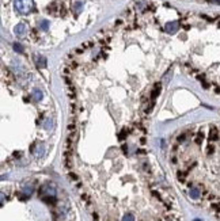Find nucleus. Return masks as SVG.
I'll use <instances>...</instances> for the list:
<instances>
[{"label": "nucleus", "mask_w": 220, "mask_h": 221, "mask_svg": "<svg viewBox=\"0 0 220 221\" xmlns=\"http://www.w3.org/2000/svg\"><path fill=\"white\" fill-rule=\"evenodd\" d=\"M190 197H192V198H198L200 197V191H198V189H192V190H190Z\"/></svg>", "instance_id": "nucleus-6"}, {"label": "nucleus", "mask_w": 220, "mask_h": 221, "mask_svg": "<svg viewBox=\"0 0 220 221\" xmlns=\"http://www.w3.org/2000/svg\"><path fill=\"white\" fill-rule=\"evenodd\" d=\"M193 221H201V220H198V219H196V220H193Z\"/></svg>", "instance_id": "nucleus-12"}, {"label": "nucleus", "mask_w": 220, "mask_h": 221, "mask_svg": "<svg viewBox=\"0 0 220 221\" xmlns=\"http://www.w3.org/2000/svg\"><path fill=\"white\" fill-rule=\"evenodd\" d=\"M122 221H135V217L132 216V214H125V216H124V219H122Z\"/></svg>", "instance_id": "nucleus-7"}, {"label": "nucleus", "mask_w": 220, "mask_h": 221, "mask_svg": "<svg viewBox=\"0 0 220 221\" xmlns=\"http://www.w3.org/2000/svg\"><path fill=\"white\" fill-rule=\"evenodd\" d=\"M37 65H38L40 68H44V66L46 65V60H45V57H38V59H37Z\"/></svg>", "instance_id": "nucleus-5"}, {"label": "nucleus", "mask_w": 220, "mask_h": 221, "mask_svg": "<svg viewBox=\"0 0 220 221\" xmlns=\"http://www.w3.org/2000/svg\"><path fill=\"white\" fill-rule=\"evenodd\" d=\"M209 140H218V129L212 127L209 132Z\"/></svg>", "instance_id": "nucleus-4"}, {"label": "nucleus", "mask_w": 220, "mask_h": 221, "mask_svg": "<svg viewBox=\"0 0 220 221\" xmlns=\"http://www.w3.org/2000/svg\"><path fill=\"white\" fill-rule=\"evenodd\" d=\"M212 151H213V147H208V152L212 153Z\"/></svg>", "instance_id": "nucleus-11"}, {"label": "nucleus", "mask_w": 220, "mask_h": 221, "mask_svg": "<svg viewBox=\"0 0 220 221\" xmlns=\"http://www.w3.org/2000/svg\"><path fill=\"white\" fill-rule=\"evenodd\" d=\"M15 8L22 14H26L33 8V2L31 0H15Z\"/></svg>", "instance_id": "nucleus-1"}, {"label": "nucleus", "mask_w": 220, "mask_h": 221, "mask_svg": "<svg viewBox=\"0 0 220 221\" xmlns=\"http://www.w3.org/2000/svg\"><path fill=\"white\" fill-rule=\"evenodd\" d=\"M25 31H26V26L23 25V23H19V25L15 27V34L16 36H23Z\"/></svg>", "instance_id": "nucleus-3"}, {"label": "nucleus", "mask_w": 220, "mask_h": 221, "mask_svg": "<svg viewBox=\"0 0 220 221\" xmlns=\"http://www.w3.org/2000/svg\"><path fill=\"white\" fill-rule=\"evenodd\" d=\"M14 49H15L16 52H19V53H22L23 52V48H22L21 43H14Z\"/></svg>", "instance_id": "nucleus-8"}, {"label": "nucleus", "mask_w": 220, "mask_h": 221, "mask_svg": "<svg viewBox=\"0 0 220 221\" xmlns=\"http://www.w3.org/2000/svg\"><path fill=\"white\" fill-rule=\"evenodd\" d=\"M177 29H178V23L177 22H171V23H167L166 25V31L167 33H174Z\"/></svg>", "instance_id": "nucleus-2"}, {"label": "nucleus", "mask_w": 220, "mask_h": 221, "mask_svg": "<svg viewBox=\"0 0 220 221\" xmlns=\"http://www.w3.org/2000/svg\"><path fill=\"white\" fill-rule=\"evenodd\" d=\"M34 97H36L37 100L41 99V98H42V92H41V91H36V92H34Z\"/></svg>", "instance_id": "nucleus-10"}, {"label": "nucleus", "mask_w": 220, "mask_h": 221, "mask_svg": "<svg viewBox=\"0 0 220 221\" xmlns=\"http://www.w3.org/2000/svg\"><path fill=\"white\" fill-rule=\"evenodd\" d=\"M48 27H49V22L48 20H42L41 22V29L42 30H48Z\"/></svg>", "instance_id": "nucleus-9"}]
</instances>
